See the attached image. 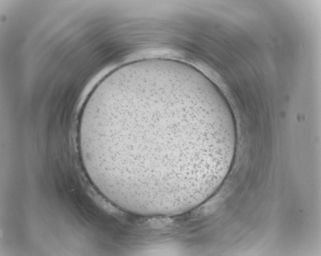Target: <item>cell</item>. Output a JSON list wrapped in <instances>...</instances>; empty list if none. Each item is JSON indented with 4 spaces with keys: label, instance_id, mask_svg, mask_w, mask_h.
Wrapping results in <instances>:
<instances>
[{
    "label": "cell",
    "instance_id": "6da1fadb",
    "mask_svg": "<svg viewBox=\"0 0 321 256\" xmlns=\"http://www.w3.org/2000/svg\"><path fill=\"white\" fill-rule=\"evenodd\" d=\"M78 130L103 175L149 203L216 188L236 153V124L226 98L197 69L174 59L138 60L112 72L88 98Z\"/></svg>",
    "mask_w": 321,
    "mask_h": 256
}]
</instances>
